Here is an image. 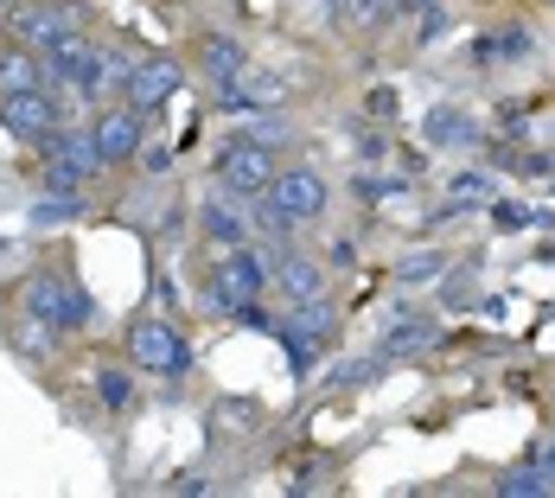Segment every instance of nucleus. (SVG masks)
Returning <instances> with one entry per match:
<instances>
[{"label":"nucleus","instance_id":"obj_29","mask_svg":"<svg viewBox=\"0 0 555 498\" xmlns=\"http://www.w3.org/2000/svg\"><path fill=\"white\" fill-rule=\"evenodd\" d=\"M435 0H396V13H428Z\"/></svg>","mask_w":555,"mask_h":498},{"label":"nucleus","instance_id":"obj_17","mask_svg":"<svg viewBox=\"0 0 555 498\" xmlns=\"http://www.w3.org/2000/svg\"><path fill=\"white\" fill-rule=\"evenodd\" d=\"M7 90H52V77H46V58L26 52V46L0 52V97H7Z\"/></svg>","mask_w":555,"mask_h":498},{"label":"nucleus","instance_id":"obj_13","mask_svg":"<svg viewBox=\"0 0 555 498\" xmlns=\"http://www.w3.org/2000/svg\"><path fill=\"white\" fill-rule=\"evenodd\" d=\"M7 33H13V46L46 52L57 33H70V7H20V13L7 20Z\"/></svg>","mask_w":555,"mask_h":498},{"label":"nucleus","instance_id":"obj_26","mask_svg":"<svg viewBox=\"0 0 555 498\" xmlns=\"http://www.w3.org/2000/svg\"><path fill=\"white\" fill-rule=\"evenodd\" d=\"M96 390H103V403H109V409H121V403H128V371H103V378H96Z\"/></svg>","mask_w":555,"mask_h":498},{"label":"nucleus","instance_id":"obj_7","mask_svg":"<svg viewBox=\"0 0 555 498\" xmlns=\"http://www.w3.org/2000/svg\"><path fill=\"white\" fill-rule=\"evenodd\" d=\"M57 122H70V115H64V103H57L52 90H7L0 97V128L13 141H26V148H39Z\"/></svg>","mask_w":555,"mask_h":498},{"label":"nucleus","instance_id":"obj_12","mask_svg":"<svg viewBox=\"0 0 555 498\" xmlns=\"http://www.w3.org/2000/svg\"><path fill=\"white\" fill-rule=\"evenodd\" d=\"M198 230H205L211 243H223V250L249 243V199H236V192L205 199V205H198Z\"/></svg>","mask_w":555,"mask_h":498},{"label":"nucleus","instance_id":"obj_16","mask_svg":"<svg viewBox=\"0 0 555 498\" xmlns=\"http://www.w3.org/2000/svg\"><path fill=\"white\" fill-rule=\"evenodd\" d=\"M275 288H281L287 307H294V301H313V294H326V269L307 263V256H281L275 263Z\"/></svg>","mask_w":555,"mask_h":498},{"label":"nucleus","instance_id":"obj_8","mask_svg":"<svg viewBox=\"0 0 555 498\" xmlns=\"http://www.w3.org/2000/svg\"><path fill=\"white\" fill-rule=\"evenodd\" d=\"M96 148H103V161L121 166L141 154V135H147V110H134V103H115V110H96Z\"/></svg>","mask_w":555,"mask_h":498},{"label":"nucleus","instance_id":"obj_5","mask_svg":"<svg viewBox=\"0 0 555 498\" xmlns=\"http://www.w3.org/2000/svg\"><path fill=\"white\" fill-rule=\"evenodd\" d=\"M275 148H262V141H249V135H236V141H223L218 148V186L223 192H236V199H262L269 192V179H275Z\"/></svg>","mask_w":555,"mask_h":498},{"label":"nucleus","instance_id":"obj_11","mask_svg":"<svg viewBox=\"0 0 555 498\" xmlns=\"http://www.w3.org/2000/svg\"><path fill=\"white\" fill-rule=\"evenodd\" d=\"M422 141H428V148H441V154H466V148H479V141H486V128H479V115H473V110L441 103V110L422 115Z\"/></svg>","mask_w":555,"mask_h":498},{"label":"nucleus","instance_id":"obj_18","mask_svg":"<svg viewBox=\"0 0 555 498\" xmlns=\"http://www.w3.org/2000/svg\"><path fill=\"white\" fill-rule=\"evenodd\" d=\"M287 327H294V332H307V339H320V345H326V339L338 332V307L326 301V294H313V301H294Z\"/></svg>","mask_w":555,"mask_h":498},{"label":"nucleus","instance_id":"obj_2","mask_svg":"<svg viewBox=\"0 0 555 498\" xmlns=\"http://www.w3.org/2000/svg\"><path fill=\"white\" fill-rule=\"evenodd\" d=\"M20 301H26V320H39L46 332H83L90 320H96L90 294H83L70 276H57V269H39V276L20 288Z\"/></svg>","mask_w":555,"mask_h":498},{"label":"nucleus","instance_id":"obj_9","mask_svg":"<svg viewBox=\"0 0 555 498\" xmlns=\"http://www.w3.org/2000/svg\"><path fill=\"white\" fill-rule=\"evenodd\" d=\"M287 90H294V84H287L281 71L249 64V71H243L230 90H218V103H223L230 115H256V110H281V103H287Z\"/></svg>","mask_w":555,"mask_h":498},{"label":"nucleus","instance_id":"obj_10","mask_svg":"<svg viewBox=\"0 0 555 498\" xmlns=\"http://www.w3.org/2000/svg\"><path fill=\"white\" fill-rule=\"evenodd\" d=\"M179 84H185V71H179L172 58H141V64H128V77H121V97H128L134 110L154 115V110L172 97V90H179Z\"/></svg>","mask_w":555,"mask_h":498},{"label":"nucleus","instance_id":"obj_25","mask_svg":"<svg viewBox=\"0 0 555 498\" xmlns=\"http://www.w3.org/2000/svg\"><path fill=\"white\" fill-rule=\"evenodd\" d=\"M499 230H530V224H550V212H530V205H511V199H492L486 205Z\"/></svg>","mask_w":555,"mask_h":498},{"label":"nucleus","instance_id":"obj_27","mask_svg":"<svg viewBox=\"0 0 555 498\" xmlns=\"http://www.w3.org/2000/svg\"><path fill=\"white\" fill-rule=\"evenodd\" d=\"M441 294H447V301H473V276H447Z\"/></svg>","mask_w":555,"mask_h":498},{"label":"nucleus","instance_id":"obj_1","mask_svg":"<svg viewBox=\"0 0 555 498\" xmlns=\"http://www.w3.org/2000/svg\"><path fill=\"white\" fill-rule=\"evenodd\" d=\"M256 205H262V230L287 237V230H300V224H313L326 212V179L313 166H281Z\"/></svg>","mask_w":555,"mask_h":498},{"label":"nucleus","instance_id":"obj_22","mask_svg":"<svg viewBox=\"0 0 555 498\" xmlns=\"http://www.w3.org/2000/svg\"><path fill=\"white\" fill-rule=\"evenodd\" d=\"M333 20L338 26H351V33H377L384 20H396V0H345Z\"/></svg>","mask_w":555,"mask_h":498},{"label":"nucleus","instance_id":"obj_4","mask_svg":"<svg viewBox=\"0 0 555 498\" xmlns=\"http://www.w3.org/2000/svg\"><path fill=\"white\" fill-rule=\"evenodd\" d=\"M262 288H275V269H269V256H262L256 243H236L218 269H211V301H218L223 314L262 301Z\"/></svg>","mask_w":555,"mask_h":498},{"label":"nucleus","instance_id":"obj_24","mask_svg":"<svg viewBox=\"0 0 555 498\" xmlns=\"http://www.w3.org/2000/svg\"><path fill=\"white\" fill-rule=\"evenodd\" d=\"M447 205H453V218H460L466 205H492V186H486V173H460V179H453V192H447Z\"/></svg>","mask_w":555,"mask_h":498},{"label":"nucleus","instance_id":"obj_28","mask_svg":"<svg viewBox=\"0 0 555 498\" xmlns=\"http://www.w3.org/2000/svg\"><path fill=\"white\" fill-rule=\"evenodd\" d=\"M537 467L550 473V493H555V442H543V454H537Z\"/></svg>","mask_w":555,"mask_h":498},{"label":"nucleus","instance_id":"obj_20","mask_svg":"<svg viewBox=\"0 0 555 498\" xmlns=\"http://www.w3.org/2000/svg\"><path fill=\"white\" fill-rule=\"evenodd\" d=\"M492 493H499V498H550V473H543L537 460H524V467H504Z\"/></svg>","mask_w":555,"mask_h":498},{"label":"nucleus","instance_id":"obj_30","mask_svg":"<svg viewBox=\"0 0 555 498\" xmlns=\"http://www.w3.org/2000/svg\"><path fill=\"white\" fill-rule=\"evenodd\" d=\"M320 7H326V13H338V7H345V0H320Z\"/></svg>","mask_w":555,"mask_h":498},{"label":"nucleus","instance_id":"obj_19","mask_svg":"<svg viewBox=\"0 0 555 498\" xmlns=\"http://www.w3.org/2000/svg\"><path fill=\"white\" fill-rule=\"evenodd\" d=\"M83 218V199H77V192H46V199H33V212H26V224H33V230H57V224H77Z\"/></svg>","mask_w":555,"mask_h":498},{"label":"nucleus","instance_id":"obj_15","mask_svg":"<svg viewBox=\"0 0 555 498\" xmlns=\"http://www.w3.org/2000/svg\"><path fill=\"white\" fill-rule=\"evenodd\" d=\"M435 339H441V332H435V320H415V314H402V320H396V327L377 339V358H384V365H396V358H415V352H428Z\"/></svg>","mask_w":555,"mask_h":498},{"label":"nucleus","instance_id":"obj_3","mask_svg":"<svg viewBox=\"0 0 555 498\" xmlns=\"http://www.w3.org/2000/svg\"><path fill=\"white\" fill-rule=\"evenodd\" d=\"M39 154H46V186H57V192H77L83 179H96L109 166L96 148V128H77V122H57L39 141Z\"/></svg>","mask_w":555,"mask_h":498},{"label":"nucleus","instance_id":"obj_23","mask_svg":"<svg viewBox=\"0 0 555 498\" xmlns=\"http://www.w3.org/2000/svg\"><path fill=\"white\" fill-rule=\"evenodd\" d=\"M524 52H530V33H524V26H511V33H486V39L473 46V58H479V64H499V58H524Z\"/></svg>","mask_w":555,"mask_h":498},{"label":"nucleus","instance_id":"obj_21","mask_svg":"<svg viewBox=\"0 0 555 498\" xmlns=\"http://www.w3.org/2000/svg\"><path fill=\"white\" fill-rule=\"evenodd\" d=\"M447 256L441 250H409V256H396V281L402 288H428V281H441Z\"/></svg>","mask_w":555,"mask_h":498},{"label":"nucleus","instance_id":"obj_14","mask_svg":"<svg viewBox=\"0 0 555 498\" xmlns=\"http://www.w3.org/2000/svg\"><path fill=\"white\" fill-rule=\"evenodd\" d=\"M198 71H205L218 90H230V84L249 71V52H243L230 33H205V39H198Z\"/></svg>","mask_w":555,"mask_h":498},{"label":"nucleus","instance_id":"obj_6","mask_svg":"<svg viewBox=\"0 0 555 498\" xmlns=\"http://www.w3.org/2000/svg\"><path fill=\"white\" fill-rule=\"evenodd\" d=\"M128 358H134V371H147V378H185V371H192V345H185L167 320H134V327H128Z\"/></svg>","mask_w":555,"mask_h":498}]
</instances>
